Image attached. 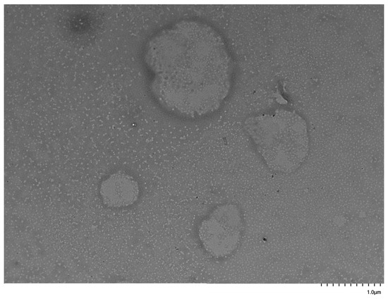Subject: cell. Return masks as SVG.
Returning <instances> with one entry per match:
<instances>
[{"label":"cell","mask_w":388,"mask_h":299,"mask_svg":"<svg viewBox=\"0 0 388 299\" xmlns=\"http://www.w3.org/2000/svg\"><path fill=\"white\" fill-rule=\"evenodd\" d=\"M239 227L237 212L233 206L216 207L199 227V238L205 250L214 257L231 252Z\"/></svg>","instance_id":"obj_2"},{"label":"cell","mask_w":388,"mask_h":299,"mask_svg":"<svg viewBox=\"0 0 388 299\" xmlns=\"http://www.w3.org/2000/svg\"><path fill=\"white\" fill-rule=\"evenodd\" d=\"M137 182L130 176L118 172L111 175L100 186V195L109 207H125L135 202L138 197Z\"/></svg>","instance_id":"obj_3"},{"label":"cell","mask_w":388,"mask_h":299,"mask_svg":"<svg viewBox=\"0 0 388 299\" xmlns=\"http://www.w3.org/2000/svg\"><path fill=\"white\" fill-rule=\"evenodd\" d=\"M246 128L266 160L273 164L279 155L284 154V150L289 154L300 156L306 144L304 121L289 111L250 118Z\"/></svg>","instance_id":"obj_1"}]
</instances>
